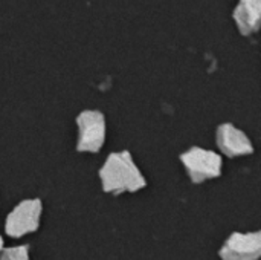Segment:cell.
<instances>
[{
  "instance_id": "cell-4",
  "label": "cell",
  "mask_w": 261,
  "mask_h": 260,
  "mask_svg": "<svg viewBox=\"0 0 261 260\" xmlns=\"http://www.w3.org/2000/svg\"><path fill=\"white\" fill-rule=\"evenodd\" d=\"M43 216V202L38 198L20 201L6 216L5 233L11 239H20L35 233L40 228Z\"/></svg>"
},
{
  "instance_id": "cell-9",
  "label": "cell",
  "mask_w": 261,
  "mask_h": 260,
  "mask_svg": "<svg viewBox=\"0 0 261 260\" xmlns=\"http://www.w3.org/2000/svg\"><path fill=\"white\" fill-rule=\"evenodd\" d=\"M3 248H5V241H3V238H2V234H0V253H2Z\"/></svg>"
},
{
  "instance_id": "cell-1",
  "label": "cell",
  "mask_w": 261,
  "mask_h": 260,
  "mask_svg": "<svg viewBox=\"0 0 261 260\" xmlns=\"http://www.w3.org/2000/svg\"><path fill=\"white\" fill-rule=\"evenodd\" d=\"M98 176L102 192L115 196L136 193L147 187V179L128 150L112 152L101 166Z\"/></svg>"
},
{
  "instance_id": "cell-3",
  "label": "cell",
  "mask_w": 261,
  "mask_h": 260,
  "mask_svg": "<svg viewBox=\"0 0 261 260\" xmlns=\"http://www.w3.org/2000/svg\"><path fill=\"white\" fill-rule=\"evenodd\" d=\"M76 152L80 153H98L107 136V123L106 115L101 110L87 109L83 110L76 120Z\"/></svg>"
},
{
  "instance_id": "cell-5",
  "label": "cell",
  "mask_w": 261,
  "mask_h": 260,
  "mask_svg": "<svg viewBox=\"0 0 261 260\" xmlns=\"http://www.w3.org/2000/svg\"><path fill=\"white\" fill-rule=\"evenodd\" d=\"M260 256L261 231H234L219 250L222 260H258Z\"/></svg>"
},
{
  "instance_id": "cell-7",
  "label": "cell",
  "mask_w": 261,
  "mask_h": 260,
  "mask_svg": "<svg viewBox=\"0 0 261 260\" xmlns=\"http://www.w3.org/2000/svg\"><path fill=\"white\" fill-rule=\"evenodd\" d=\"M261 0H239L232 18L239 32L245 37H251L260 29Z\"/></svg>"
},
{
  "instance_id": "cell-2",
  "label": "cell",
  "mask_w": 261,
  "mask_h": 260,
  "mask_svg": "<svg viewBox=\"0 0 261 260\" xmlns=\"http://www.w3.org/2000/svg\"><path fill=\"white\" fill-rule=\"evenodd\" d=\"M179 159L193 184H203L205 181L222 176L223 156L214 150L193 146L180 153Z\"/></svg>"
},
{
  "instance_id": "cell-8",
  "label": "cell",
  "mask_w": 261,
  "mask_h": 260,
  "mask_svg": "<svg viewBox=\"0 0 261 260\" xmlns=\"http://www.w3.org/2000/svg\"><path fill=\"white\" fill-rule=\"evenodd\" d=\"M0 260H31L29 247L28 245H17L3 248L0 253Z\"/></svg>"
},
{
  "instance_id": "cell-6",
  "label": "cell",
  "mask_w": 261,
  "mask_h": 260,
  "mask_svg": "<svg viewBox=\"0 0 261 260\" xmlns=\"http://www.w3.org/2000/svg\"><path fill=\"white\" fill-rule=\"evenodd\" d=\"M216 144L220 155L228 158L248 156L254 153V144L249 136L232 123H222L216 130Z\"/></svg>"
}]
</instances>
